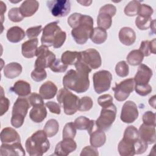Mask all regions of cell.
<instances>
[{"instance_id": "1", "label": "cell", "mask_w": 156, "mask_h": 156, "mask_svg": "<svg viewBox=\"0 0 156 156\" xmlns=\"http://www.w3.org/2000/svg\"><path fill=\"white\" fill-rule=\"evenodd\" d=\"M74 66L76 70H69L63 77V85L65 88L78 93H84L90 87L88 76L91 69L79 58Z\"/></svg>"}, {"instance_id": "2", "label": "cell", "mask_w": 156, "mask_h": 156, "mask_svg": "<svg viewBox=\"0 0 156 156\" xmlns=\"http://www.w3.org/2000/svg\"><path fill=\"white\" fill-rule=\"evenodd\" d=\"M68 23L71 27V35L79 44H85L93 32V20L88 15L74 13L68 18Z\"/></svg>"}, {"instance_id": "3", "label": "cell", "mask_w": 156, "mask_h": 156, "mask_svg": "<svg viewBox=\"0 0 156 156\" xmlns=\"http://www.w3.org/2000/svg\"><path fill=\"white\" fill-rule=\"evenodd\" d=\"M66 38V32L62 30L57 21H54L46 24L43 29L41 42L42 45L46 47L59 48L65 43Z\"/></svg>"}, {"instance_id": "4", "label": "cell", "mask_w": 156, "mask_h": 156, "mask_svg": "<svg viewBox=\"0 0 156 156\" xmlns=\"http://www.w3.org/2000/svg\"><path fill=\"white\" fill-rule=\"evenodd\" d=\"M25 146L30 155L41 156L49 150L50 143L44 131L40 130L27 139Z\"/></svg>"}, {"instance_id": "5", "label": "cell", "mask_w": 156, "mask_h": 156, "mask_svg": "<svg viewBox=\"0 0 156 156\" xmlns=\"http://www.w3.org/2000/svg\"><path fill=\"white\" fill-rule=\"evenodd\" d=\"M57 100L67 115H72L78 110L79 99L66 88L58 91Z\"/></svg>"}, {"instance_id": "6", "label": "cell", "mask_w": 156, "mask_h": 156, "mask_svg": "<svg viewBox=\"0 0 156 156\" xmlns=\"http://www.w3.org/2000/svg\"><path fill=\"white\" fill-rule=\"evenodd\" d=\"M29 103L26 98L19 97L13 104L12 108V115L11 118V124L15 128H19L24 123L26 116Z\"/></svg>"}, {"instance_id": "7", "label": "cell", "mask_w": 156, "mask_h": 156, "mask_svg": "<svg viewBox=\"0 0 156 156\" xmlns=\"http://www.w3.org/2000/svg\"><path fill=\"white\" fill-rule=\"evenodd\" d=\"M116 112V107L113 103L103 107L99 117L95 121L96 127L104 131L108 130L115 120Z\"/></svg>"}, {"instance_id": "8", "label": "cell", "mask_w": 156, "mask_h": 156, "mask_svg": "<svg viewBox=\"0 0 156 156\" xmlns=\"http://www.w3.org/2000/svg\"><path fill=\"white\" fill-rule=\"evenodd\" d=\"M93 80L94 91L98 94H101L107 91L110 88L112 75L107 70L99 71L93 74Z\"/></svg>"}, {"instance_id": "9", "label": "cell", "mask_w": 156, "mask_h": 156, "mask_svg": "<svg viewBox=\"0 0 156 156\" xmlns=\"http://www.w3.org/2000/svg\"><path fill=\"white\" fill-rule=\"evenodd\" d=\"M36 56L37 58L35 62V68L44 69L49 68L56 59L55 55L44 45L38 48Z\"/></svg>"}, {"instance_id": "10", "label": "cell", "mask_w": 156, "mask_h": 156, "mask_svg": "<svg viewBox=\"0 0 156 156\" xmlns=\"http://www.w3.org/2000/svg\"><path fill=\"white\" fill-rule=\"evenodd\" d=\"M79 59L91 69H96L99 68L102 63L99 52L93 48L79 52Z\"/></svg>"}, {"instance_id": "11", "label": "cell", "mask_w": 156, "mask_h": 156, "mask_svg": "<svg viewBox=\"0 0 156 156\" xmlns=\"http://www.w3.org/2000/svg\"><path fill=\"white\" fill-rule=\"evenodd\" d=\"M135 82L133 79L129 78L125 79L119 83H116L113 88L114 96L118 101H124L129 96L130 93L133 91Z\"/></svg>"}, {"instance_id": "12", "label": "cell", "mask_w": 156, "mask_h": 156, "mask_svg": "<svg viewBox=\"0 0 156 156\" xmlns=\"http://www.w3.org/2000/svg\"><path fill=\"white\" fill-rule=\"evenodd\" d=\"M46 4L51 14L55 17L65 16L70 12L71 10V4L69 1H48Z\"/></svg>"}, {"instance_id": "13", "label": "cell", "mask_w": 156, "mask_h": 156, "mask_svg": "<svg viewBox=\"0 0 156 156\" xmlns=\"http://www.w3.org/2000/svg\"><path fill=\"white\" fill-rule=\"evenodd\" d=\"M138 116V111L135 103L132 101H126L121 110V120L125 123L133 122Z\"/></svg>"}, {"instance_id": "14", "label": "cell", "mask_w": 156, "mask_h": 156, "mask_svg": "<svg viewBox=\"0 0 156 156\" xmlns=\"http://www.w3.org/2000/svg\"><path fill=\"white\" fill-rule=\"evenodd\" d=\"M77 148V144L73 139L66 138L58 143L55 146L54 155L66 156L74 151Z\"/></svg>"}, {"instance_id": "15", "label": "cell", "mask_w": 156, "mask_h": 156, "mask_svg": "<svg viewBox=\"0 0 156 156\" xmlns=\"http://www.w3.org/2000/svg\"><path fill=\"white\" fill-rule=\"evenodd\" d=\"M152 75V71L149 66L144 64H140L133 79L135 85L148 84Z\"/></svg>"}, {"instance_id": "16", "label": "cell", "mask_w": 156, "mask_h": 156, "mask_svg": "<svg viewBox=\"0 0 156 156\" xmlns=\"http://www.w3.org/2000/svg\"><path fill=\"white\" fill-rule=\"evenodd\" d=\"M26 153L21 142L10 144L2 143L1 146V155H25Z\"/></svg>"}, {"instance_id": "17", "label": "cell", "mask_w": 156, "mask_h": 156, "mask_svg": "<svg viewBox=\"0 0 156 156\" xmlns=\"http://www.w3.org/2000/svg\"><path fill=\"white\" fill-rule=\"evenodd\" d=\"M139 137L147 144H151L155 142V126L142 124L138 130Z\"/></svg>"}, {"instance_id": "18", "label": "cell", "mask_w": 156, "mask_h": 156, "mask_svg": "<svg viewBox=\"0 0 156 156\" xmlns=\"http://www.w3.org/2000/svg\"><path fill=\"white\" fill-rule=\"evenodd\" d=\"M90 135V142L91 146L97 148L102 146L106 141V135L104 130L99 129L95 125L88 133Z\"/></svg>"}, {"instance_id": "19", "label": "cell", "mask_w": 156, "mask_h": 156, "mask_svg": "<svg viewBox=\"0 0 156 156\" xmlns=\"http://www.w3.org/2000/svg\"><path fill=\"white\" fill-rule=\"evenodd\" d=\"M137 140V139H136ZM135 141L123 138L119 143L118 150L121 156H133L135 154Z\"/></svg>"}, {"instance_id": "20", "label": "cell", "mask_w": 156, "mask_h": 156, "mask_svg": "<svg viewBox=\"0 0 156 156\" xmlns=\"http://www.w3.org/2000/svg\"><path fill=\"white\" fill-rule=\"evenodd\" d=\"M1 141L2 143H13L21 142V138L18 133L12 127H5L1 132Z\"/></svg>"}, {"instance_id": "21", "label": "cell", "mask_w": 156, "mask_h": 156, "mask_svg": "<svg viewBox=\"0 0 156 156\" xmlns=\"http://www.w3.org/2000/svg\"><path fill=\"white\" fill-rule=\"evenodd\" d=\"M118 37L120 42L126 46L133 44L136 40L135 32L129 27H122L119 32Z\"/></svg>"}, {"instance_id": "22", "label": "cell", "mask_w": 156, "mask_h": 156, "mask_svg": "<svg viewBox=\"0 0 156 156\" xmlns=\"http://www.w3.org/2000/svg\"><path fill=\"white\" fill-rule=\"evenodd\" d=\"M38 39H30L22 44L21 52L22 55L26 58H32L36 55V52L38 49Z\"/></svg>"}, {"instance_id": "23", "label": "cell", "mask_w": 156, "mask_h": 156, "mask_svg": "<svg viewBox=\"0 0 156 156\" xmlns=\"http://www.w3.org/2000/svg\"><path fill=\"white\" fill-rule=\"evenodd\" d=\"M57 92V86L51 81H47L41 85L39 89V93L44 99L53 98Z\"/></svg>"}, {"instance_id": "24", "label": "cell", "mask_w": 156, "mask_h": 156, "mask_svg": "<svg viewBox=\"0 0 156 156\" xmlns=\"http://www.w3.org/2000/svg\"><path fill=\"white\" fill-rule=\"evenodd\" d=\"M47 116V110L44 104L33 106L29 113L30 119L36 123L42 122Z\"/></svg>"}, {"instance_id": "25", "label": "cell", "mask_w": 156, "mask_h": 156, "mask_svg": "<svg viewBox=\"0 0 156 156\" xmlns=\"http://www.w3.org/2000/svg\"><path fill=\"white\" fill-rule=\"evenodd\" d=\"M10 90L18 95L20 97H26L30 94L31 88L30 84L24 80L16 81Z\"/></svg>"}, {"instance_id": "26", "label": "cell", "mask_w": 156, "mask_h": 156, "mask_svg": "<svg viewBox=\"0 0 156 156\" xmlns=\"http://www.w3.org/2000/svg\"><path fill=\"white\" fill-rule=\"evenodd\" d=\"M39 7L37 1H24L21 5L20 9L24 17H29L34 15Z\"/></svg>"}, {"instance_id": "27", "label": "cell", "mask_w": 156, "mask_h": 156, "mask_svg": "<svg viewBox=\"0 0 156 156\" xmlns=\"http://www.w3.org/2000/svg\"><path fill=\"white\" fill-rule=\"evenodd\" d=\"M22 66L17 62H12L4 68V74L8 79H14L19 76L22 72Z\"/></svg>"}, {"instance_id": "28", "label": "cell", "mask_w": 156, "mask_h": 156, "mask_svg": "<svg viewBox=\"0 0 156 156\" xmlns=\"http://www.w3.org/2000/svg\"><path fill=\"white\" fill-rule=\"evenodd\" d=\"M25 35V32L19 26L12 27L7 32V38L12 43L20 42L24 38Z\"/></svg>"}, {"instance_id": "29", "label": "cell", "mask_w": 156, "mask_h": 156, "mask_svg": "<svg viewBox=\"0 0 156 156\" xmlns=\"http://www.w3.org/2000/svg\"><path fill=\"white\" fill-rule=\"evenodd\" d=\"M74 124L77 129L87 130L88 133L94 126L95 121L90 120L85 116H81L75 119Z\"/></svg>"}, {"instance_id": "30", "label": "cell", "mask_w": 156, "mask_h": 156, "mask_svg": "<svg viewBox=\"0 0 156 156\" xmlns=\"http://www.w3.org/2000/svg\"><path fill=\"white\" fill-rule=\"evenodd\" d=\"M112 17L113 16L110 13L99 10L97 18L98 26L105 30L109 29L112 24Z\"/></svg>"}, {"instance_id": "31", "label": "cell", "mask_w": 156, "mask_h": 156, "mask_svg": "<svg viewBox=\"0 0 156 156\" xmlns=\"http://www.w3.org/2000/svg\"><path fill=\"white\" fill-rule=\"evenodd\" d=\"M107 38L106 30L98 27L93 29V32L90 36L91 40L97 44H100L105 41Z\"/></svg>"}, {"instance_id": "32", "label": "cell", "mask_w": 156, "mask_h": 156, "mask_svg": "<svg viewBox=\"0 0 156 156\" xmlns=\"http://www.w3.org/2000/svg\"><path fill=\"white\" fill-rule=\"evenodd\" d=\"M155 38L152 41L144 40L141 43L139 50L142 52L144 56L147 57L151 54H155Z\"/></svg>"}, {"instance_id": "33", "label": "cell", "mask_w": 156, "mask_h": 156, "mask_svg": "<svg viewBox=\"0 0 156 156\" xmlns=\"http://www.w3.org/2000/svg\"><path fill=\"white\" fill-rule=\"evenodd\" d=\"M144 55L139 50H133L130 51L127 56V61L129 64L132 66L140 65L143 60Z\"/></svg>"}, {"instance_id": "34", "label": "cell", "mask_w": 156, "mask_h": 156, "mask_svg": "<svg viewBox=\"0 0 156 156\" xmlns=\"http://www.w3.org/2000/svg\"><path fill=\"white\" fill-rule=\"evenodd\" d=\"M58 129L59 124L57 121L55 119H51L46 122L43 130L46 133L48 137L51 138L55 136L57 133Z\"/></svg>"}, {"instance_id": "35", "label": "cell", "mask_w": 156, "mask_h": 156, "mask_svg": "<svg viewBox=\"0 0 156 156\" xmlns=\"http://www.w3.org/2000/svg\"><path fill=\"white\" fill-rule=\"evenodd\" d=\"M79 57V52L66 51L62 54L61 60L66 65H73L76 63Z\"/></svg>"}, {"instance_id": "36", "label": "cell", "mask_w": 156, "mask_h": 156, "mask_svg": "<svg viewBox=\"0 0 156 156\" xmlns=\"http://www.w3.org/2000/svg\"><path fill=\"white\" fill-rule=\"evenodd\" d=\"M140 1H132L129 2L124 8V13L127 16H134L138 13V10L140 5Z\"/></svg>"}, {"instance_id": "37", "label": "cell", "mask_w": 156, "mask_h": 156, "mask_svg": "<svg viewBox=\"0 0 156 156\" xmlns=\"http://www.w3.org/2000/svg\"><path fill=\"white\" fill-rule=\"evenodd\" d=\"M76 127L73 122H68L65 124L62 133L63 139H74L76 134Z\"/></svg>"}, {"instance_id": "38", "label": "cell", "mask_w": 156, "mask_h": 156, "mask_svg": "<svg viewBox=\"0 0 156 156\" xmlns=\"http://www.w3.org/2000/svg\"><path fill=\"white\" fill-rule=\"evenodd\" d=\"M93 105V102L90 97L84 96L79 99L78 110L86 112L90 110Z\"/></svg>"}, {"instance_id": "39", "label": "cell", "mask_w": 156, "mask_h": 156, "mask_svg": "<svg viewBox=\"0 0 156 156\" xmlns=\"http://www.w3.org/2000/svg\"><path fill=\"white\" fill-rule=\"evenodd\" d=\"M135 25L140 30L148 29L151 24V18H144L140 16H138L135 20Z\"/></svg>"}, {"instance_id": "40", "label": "cell", "mask_w": 156, "mask_h": 156, "mask_svg": "<svg viewBox=\"0 0 156 156\" xmlns=\"http://www.w3.org/2000/svg\"><path fill=\"white\" fill-rule=\"evenodd\" d=\"M115 71L116 74L121 77H124L128 76L129 69L127 63L125 61L119 62L115 66Z\"/></svg>"}, {"instance_id": "41", "label": "cell", "mask_w": 156, "mask_h": 156, "mask_svg": "<svg viewBox=\"0 0 156 156\" xmlns=\"http://www.w3.org/2000/svg\"><path fill=\"white\" fill-rule=\"evenodd\" d=\"M8 17L10 21L15 23L21 21L24 18V16L22 15L20 8L18 7L12 8L9 11Z\"/></svg>"}, {"instance_id": "42", "label": "cell", "mask_w": 156, "mask_h": 156, "mask_svg": "<svg viewBox=\"0 0 156 156\" xmlns=\"http://www.w3.org/2000/svg\"><path fill=\"white\" fill-rule=\"evenodd\" d=\"M123 138L135 141L139 138L138 130L135 126H129L125 129Z\"/></svg>"}, {"instance_id": "43", "label": "cell", "mask_w": 156, "mask_h": 156, "mask_svg": "<svg viewBox=\"0 0 156 156\" xmlns=\"http://www.w3.org/2000/svg\"><path fill=\"white\" fill-rule=\"evenodd\" d=\"M31 78L35 82H41L47 77V73L44 69L35 68L31 73Z\"/></svg>"}, {"instance_id": "44", "label": "cell", "mask_w": 156, "mask_h": 156, "mask_svg": "<svg viewBox=\"0 0 156 156\" xmlns=\"http://www.w3.org/2000/svg\"><path fill=\"white\" fill-rule=\"evenodd\" d=\"M50 69L55 73H63L65 72L67 68L68 65L64 64L61 59L60 58H56L54 62L51 64L50 66Z\"/></svg>"}, {"instance_id": "45", "label": "cell", "mask_w": 156, "mask_h": 156, "mask_svg": "<svg viewBox=\"0 0 156 156\" xmlns=\"http://www.w3.org/2000/svg\"><path fill=\"white\" fill-rule=\"evenodd\" d=\"M154 12L153 9L147 4H140L139 10H138V16L144 18H151V16Z\"/></svg>"}, {"instance_id": "46", "label": "cell", "mask_w": 156, "mask_h": 156, "mask_svg": "<svg viewBox=\"0 0 156 156\" xmlns=\"http://www.w3.org/2000/svg\"><path fill=\"white\" fill-rule=\"evenodd\" d=\"M134 88L136 93L142 96L149 94L152 90L151 86L149 83L146 85H135Z\"/></svg>"}, {"instance_id": "47", "label": "cell", "mask_w": 156, "mask_h": 156, "mask_svg": "<svg viewBox=\"0 0 156 156\" xmlns=\"http://www.w3.org/2000/svg\"><path fill=\"white\" fill-rule=\"evenodd\" d=\"M134 145L135 154H143L147 149V144L142 140L140 137L135 140Z\"/></svg>"}, {"instance_id": "48", "label": "cell", "mask_w": 156, "mask_h": 156, "mask_svg": "<svg viewBox=\"0 0 156 156\" xmlns=\"http://www.w3.org/2000/svg\"><path fill=\"white\" fill-rule=\"evenodd\" d=\"M143 123L147 125L155 126V114L151 112H146L143 115Z\"/></svg>"}, {"instance_id": "49", "label": "cell", "mask_w": 156, "mask_h": 156, "mask_svg": "<svg viewBox=\"0 0 156 156\" xmlns=\"http://www.w3.org/2000/svg\"><path fill=\"white\" fill-rule=\"evenodd\" d=\"M42 30L43 29L41 25L31 27L27 29L26 32V34L27 35V37L29 39L36 38V37L39 35V34H40Z\"/></svg>"}, {"instance_id": "50", "label": "cell", "mask_w": 156, "mask_h": 156, "mask_svg": "<svg viewBox=\"0 0 156 156\" xmlns=\"http://www.w3.org/2000/svg\"><path fill=\"white\" fill-rule=\"evenodd\" d=\"M28 101L32 107L37 105L44 104L43 99L42 97L40 96V94L36 93H31L28 98Z\"/></svg>"}, {"instance_id": "51", "label": "cell", "mask_w": 156, "mask_h": 156, "mask_svg": "<svg viewBox=\"0 0 156 156\" xmlns=\"http://www.w3.org/2000/svg\"><path fill=\"white\" fill-rule=\"evenodd\" d=\"M98 102L102 107L113 103V98L110 94H105L100 96L98 99Z\"/></svg>"}, {"instance_id": "52", "label": "cell", "mask_w": 156, "mask_h": 156, "mask_svg": "<svg viewBox=\"0 0 156 156\" xmlns=\"http://www.w3.org/2000/svg\"><path fill=\"white\" fill-rule=\"evenodd\" d=\"M1 116H2L9 110L10 101L3 95V90L1 88Z\"/></svg>"}, {"instance_id": "53", "label": "cell", "mask_w": 156, "mask_h": 156, "mask_svg": "<svg viewBox=\"0 0 156 156\" xmlns=\"http://www.w3.org/2000/svg\"><path fill=\"white\" fill-rule=\"evenodd\" d=\"M81 156H87V155H99L98 151L96 147L92 146H87L85 147L80 154Z\"/></svg>"}, {"instance_id": "54", "label": "cell", "mask_w": 156, "mask_h": 156, "mask_svg": "<svg viewBox=\"0 0 156 156\" xmlns=\"http://www.w3.org/2000/svg\"><path fill=\"white\" fill-rule=\"evenodd\" d=\"M45 105L51 113L57 114V115H59L60 113L61 112L60 107L57 103L52 101H49V102H47Z\"/></svg>"}, {"instance_id": "55", "label": "cell", "mask_w": 156, "mask_h": 156, "mask_svg": "<svg viewBox=\"0 0 156 156\" xmlns=\"http://www.w3.org/2000/svg\"><path fill=\"white\" fill-rule=\"evenodd\" d=\"M99 10L103 11V12H107V13H110V15H112L113 16L116 14V8L113 4H105L104 6H102L99 9Z\"/></svg>"}, {"instance_id": "56", "label": "cell", "mask_w": 156, "mask_h": 156, "mask_svg": "<svg viewBox=\"0 0 156 156\" xmlns=\"http://www.w3.org/2000/svg\"><path fill=\"white\" fill-rule=\"evenodd\" d=\"M0 9H1V20H2V23L3 22V14L6 11V5L2 1H1V7H0Z\"/></svg>"}, {"instance_id": "57", "label": "cell", "mask_w": 156, "mask_h": 156, "mask_svg": "<svg viewBox=\"0 0 156 156\" xmlns=\"http://www.w3.org/2000/svg\"><path fill=\"white\" fill-rule=\"evenodd\" d=\"M155 95L153 96L149 100V103L151 106H152L154 108H155Z\"/></svg>"}, {"instance_id": "58", "label": "cell", "mask_w": 156, "mask_h": 156, "mask_svg": "<svg viewBox=\"0 0 156 156\" xmlns=\"http://www.w3.org/2000/svg\"><path fill=\"white\" fill-rule=\"evenodd\" d=\"M77 2L84 6H89L92 2L91 1H77Z\"/></svg>"}]
</instances>
